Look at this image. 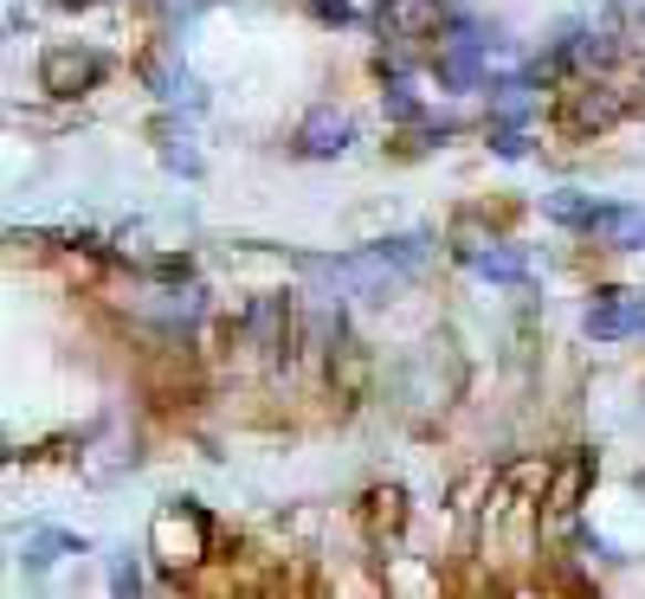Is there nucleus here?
Instances as JSON below:
<instances>
[{
	"mask_svg": "<svg viewBox=\"0 0 645 599\" xmlns=\"http://www.w3.org/2000/svg\"><path fill=\"white\" fill-rule=\"evenodd\" d=\"M97 72H104V59H97V52H77V45H52V52H45V91H52V97H77V91H84V84H97Z\"/></svg>",
	"mask_w": 645,
	"mask_h": 599,
	"instance_id": "f257e3e1",
	"label": "nucleus"
},
{
	"mask_svg": "<svg viewBox=\"0 0 645 599\" xmlns=\"http://www.w3.org/2000/svg\"><path fill=\"white\" fill-rule=\"evenodd\" d=\"M581 232L601 239V245H613V252H639L645 245V213H633V207H594Z\"/></svg>",
	"mask_w": 645,
	"mask_h": 599,
	"instance_id": "f03ea898",
	"label": "nucleus"
},
{
	"mask_svg": "<svg viewBox=\"0 0 645 599\" xmlns=\"http://www.w3.org/2000/svg\"><path fill=\"white\" fill-rule=\"evenodd\" d=\"M645 329V297H607L601 309H587V336L594 341H620Z\"/></svg>",
	"mask_w": 645,
	"mask_h": 599,
	"instance_id": "7ed1b4c3",
	"label": "nucleus"
},
{
	"mask_svg": "<svg viewBox=\"0 0 645 599\" xmlns=\"http://www.w3.org/2000/svg\"><path fill=\"white\" fill-rule=\"evenodd\" d=\"M298 149L316 155V161H323V155H342V149H348V116L316 111V116L304 123V136H298Z\"/></svg>",
	"mask_w": 645,
	"mask_h": 599,
	"instance_id": "20e7f679",
	"label": "nucleus"
},
{
	"mask_svg": "<svg viewBox=\"0 0 645 599\" xmlns=\"http://www.w3.org/2000/svg\"><path fill=\"white\" fill-rule=\"evenodd\" d=\"M478 77H485V45H478V39H458L452 52L439 59V84H446V91H471Z\"/></svg>",
	"mask_w": 645,
	"mask_h": 599,
	"instance_id": "39448f33",
	"label": "nucleus"
},
{
	"mask_svg": "<svg viewBox=\"0 0 645 599\" xmlns=\"http://www.w3.org/2000/svg\"><path fill=\"white\" fill-rule=\"evenodd\" d=\"M471 271L491 277V284H523V277H530V259L510 252V245H491V252H471Z\"/></svg>",
	"mask_w": 645,
	"mask_h": 599,
	"instance_id": "423d86ee",
	"label": "nucleus"
},
{
	"mask_svg": "<svg viewBox=\"0 0 645 599\" xmlns=\"http://www.w3.org/2000/svg\"><path fill=\"white\" fill-rule=\"evenodd\" d=\"M587 477H594V458H587V451H574L569 471L555 477V496H549V503H555V509H574V503H581V490H587Z\"/></svg>",
	"mask_w": 645,
	"mask_h": 599,
	"instance_id": "0eeeda50",
	"label": "nucleus"
},
{
	"mask_svg": "<svg viewBox=\"0 0 645 599\" xmlns=\"http://www.w3.org/2000/svg\"><path fill=\"white\" fill-rule=\"evenodd\" d=\"M542 213L562 225H587V213H594V200L587 193H542Z\"/></svg>",
	"mask_w": 645,
	"mask_h": 599,
	"instance_id": "6e6552de",
	"label": "nucleus"
},
{
	"mask_svg": "<svg viewBox=\"0 0 645 599\" xmlns=\"http://www.w3.org/2000/svg\"><path fill=\"white\" fill-rule=\"evenodd\" d=\"M530 84H517V77H510V84H491V111L503 116V123H517V116H530Z\"/></svg>",
	"mask_w": 645,
	"mask_h": 599,
	"instance_id": "1a4fd4ad",
	"label": "nucleus"
},
{
	"mask_svg": "<svg viewBox=\"0 0 645 599\" xmlns=\"http://www.w3.org/2000/svg\"><path fill=\"white\" fill-rule=\"evenodd\" d=\"M375 259H394L400 271H414V264L426 259V232H407V239H387V245H381Z\"/></svg>",
	"mask_w": 645,
	"mask_h": 599,
	"instance_id": "9d476101",
	"label": "nucleus"
},
{
	"mask_svg": "<svg viewBox=\"0 0 645 599\" xmlns=\"http://www.w3.org/2000/svg\"><path fill=\"white\" fill-rule=\"evenodd\" d=\"M59 555H84V542L77 535H33V555L27 561L45 567V561H59Z\"/></svg>",
	"mask_w": 645,
	"mask_h": 599,
	"instance_id": "9b49d317",
	"label": "nucleus"
},
{
	"mask_svg": "<svg viewBox=\"0 0 645 599\" xmlns=\"http://www.w3.org/2000/svg\"><path fill=\"white\" fill-rule=\"evenodd\" d=\"M387 116H400V123H419V97L407 91V77H394V84H387Z\"/></svg>",
	"mask_w": 645,
	"mask_h": 599,
	"instance_id": "f8f14e48",
	"label": "nucleus"
},
{
	"mask_svg": "<svg viewBox=\"0 0 645 599\" xmlns=\"http://www.w3.org/2000/svg\"><path fill=\"white\" fill-rule=\"evenodd\" d=\"M497 155H503V161H523V155H530V143H523L517 129H497Z\"/></svg>",
	"mask_w": 645,
	"mask_h": 599,
	"instance_id": "ddd939ff",
	"label": "nucleus"
},
{
	"mask_svg": "<svg viewBox=\"0 0 645 599\" xmlns=\"http://www.w3.org/2000/svg\"><path fill=\"white\" fill-rule=\"evenodd\" d=\"M111 587H116V593H136V587H143V574H136V561H116Z\"/></svg>",
	"mask_w": 645,
	"mask_h": 599,
	"instance_id": "4468645a",
	"label": "nucleus"
},
{
	"mask_svg": "<svg viewBox=\"0 0 645 599\" xmlns=\"http://www.w3.org/2000/svg\"><path fill=\"white\" fill-rule=\"evenodd\" d=\"M168 168H181V175H200V155H194L188 143H175V149H168Z\"/></svg>",
	"mask_w": 645,
	"mask_h": 599,
	"instance_id": "2eb2a0df",
	"label": "nucleus"
},
{
	"mask_svg": "<svg viewBox=\"0 0 645 599\" xmlns=\"http://www.w3.org/2000/svg\"><path fill=\"white\" fill-rule=\"evenodd\" d=\"M639 490H645V471H639Z\"/></svg>",
	"mask_w": 645,
	"mask_h": 599,
	"instance_id": "dca6fc26",
	"label": "nucleus"
},
{
	"mask_svg": "<svg viewBox=\"0 0 645 599\" xmlns=\"http://www.w3.org/2000/svg\"><path fill=\"white\" fill-rule=\"evenodd\" d=\"M381 7H387V0H381Z\"/></svg>",
	"mask_w": 645,
	"mask_h": 599,
	"instance_id": "f3484780",
	"label": "nucleus"
}]
</instances>
